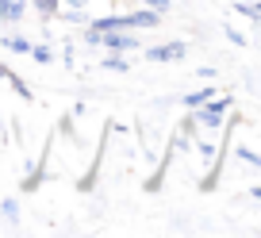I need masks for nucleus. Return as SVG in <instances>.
<instances>
[{"instance_id":"nucleus-2","label":"nucleus","mask_w":261,"mask_h":238,"mask_svg":"<svg viewBox=\"0 0 261 238\" xmlns=\"http://www.w3.org/2000/svg\"><path fill=\"white\" fill-rule=\"evenodd\" d=\"M100 50H112V54H130V50H142L139 31H100Z\"/></svg>"},{"instance_id":"nucleus-4","label":"nucleus","mask_w":261,"mask_h":238,"mask_svg":"<svg viewBox=\"0 0 261 238\" xmlns=\"http://www.w3.org/2000/svg\"><path fill=\"white\" fill-rule=\"evenodd\" d=\"M31 0H0V23H23Z\"/></svg>"},{"instance_id":"nucleus-8","label":"nucleus","mask_w":261,"mask_h":238,"mask_svg":"<svg viewBox=\"0 0 261 238\" xmlns=\"http://www.w3.org/2000/svg\"><path fill=\"white\" fill-rule=\"evenodd\" d=\"M192 150H196V157H200L204 165H212V162H215V154H219V146H215V142H207V139H200Z\"/></svg>"},{"instance_id":"nucleus-12","label":"nucleus","mask_w":261,"mask_h":238,"mask_svg":"<svg viewBox=\"0 0 261 238\" xmlns=\"http://www.w3.org/2000/svg\"><path fill=\"white\" fill-rule=\"evenodd\" d=\"M0 215L16 227V223H19V204H16V200H0Z\"/></svg>"},{"instance_id":"nucleus-17","label":"nucleus","mask_w":261,"mask_h":238,"mask_svg":"<svg viewBox=\"0 0 261 238\" xmlns=\"http://www.w3.org/2000/svg\"><path fill=\"white\" fill-rule=\"evenodd\" d=\"M196 131H200V123H196V115H192V112H188V115H185V119H180V135H185V139H188V142H192V135H196Z\"/></svg>"},{"instance_id":"nucleus-6","label":"nucleus","mask_w":261,"mask_h":238,"mask_svg":"<svg viewBox=\"0 0 261 238\" xmlns=\"http://www.w3.org/2000/svg\"><path fill=\"white\" fill-rule=\"evenodd\" d=\"M215 92H219L215 85H204V89H192V92H185V100H180V104H185V108H200L204 100H212Z\"/></svg>"},{"instance_id":"nucleus-22","label":"nucleus","mask_w":261,"mask_h":238,"mask_svg":"<svg viewBox=\"0 0 261 238\" xmlns=\"http://www.w3.org/2000/svg\"><path fill=\"white\" fill-rule=\"evenodd\" d=\"M4 73H8V69H4V66H0V77H4Z\"/></svg>"},{"instance_id":"nucleus-21","label":"nucleus","mask_w":261,"mask_h":238,"mask_svg":"<svg viewBox=\"0 0 261 238\" xmlns=\"http://www.w3.org/2000/svg\"><path fill=\"white\" fill-rule=\"evenodd\" d=\"M250 196H253V200H261V184H253V189H250Z\"/></svg>"},{"instance_id":"nucleus-5","label":"nucleus","mask_w":261,"mask_h":238,"mask_svg":"<svg viewBox=\"0 0 261 238\" xmlns=\"http://www.w3.org/2000/svg\"><path fill=\"white\" fill-rule=\"evenodd\" d=\"M46 157H50V146L42 150V157H39L35 165H27V177H23V184H19L23 192H35V189L42 184V169H46Z\"/></svg>"},{"instance_id":"nucleus-9","label":"nucleus","mask_w":261,"mask_h":238,"mask_svg":"<svg viewBox=\"0 0 261 238\" xmlns=\"http://www.w3.org/2000/svg\"><path fill=\"white\" fill-rule=\"evenodd\" d=\"M35 12H39L42 19H58V12H62V0H35Z\"/></svg>"},{"instance_id":"nucleus-7","label":"nucleus","mask_w":261,"mask_h":238,"mask_svg":"<svg viewBox=\"0 0 261 238\" xmlns=\"http://www.w3.org/2000/svg\"><path fill=\"white\" fill-rule=\"evenodd\" d=\"M0 50H12V54H31V39H23V35H4V39H0Z\"/></svg>"},{"instance_id":"nucleus-16","label":"nucleus","mask_w":261,"mask_h":238,"mask_svg":"<svg viewBox=\"0 0 261 238\" xmlns=\"http://www.w3.org/2000/svg\"><path fill=\"white\" fill-rule=\"evenodd\" d=\"M234 154H238V162L257 165V169H261V154H257V150H250V146H234Z\"/></svg>"},{"instance_id":"nucleus-20","label":"nucleus","mask_w":261,"mask_h":238,"mask_svg":"<svg viewBox=\"0 0 261 238\" xmlns=\"http://www.w3.org/2000/svg\"><path fill=\"white\" fill-rule=\"evenodd\" d=\"M89 0H62V8H85Z\"/></svg>"},{"instance_id":"nucleus-3","label":"nucleus","mask_w":261,"mask_h":238,"mask_svg":"<svg viewBox=\"0 0 261 238\" xmlns=\"http://www.w3.org/2000/svg\"><path fill=\"white\" fill-rule=\"evenodd\" d=\"M146 62H180L188 58V42L185 39H169V42H158V46H146L142 50Z\"/></svg>"},{"instance_id":"nucleus-18","label":"nucleus","mask_w":261,"mask_h":238,"mask_svg":"<svg viewBox=\"0 0 261 238\" xmlns=\"http://www.w3.org/2000/svg\"><path fill=\"white\" fill-rule=\"evenodd\" d=\"M135 4H146V8H158L162 16H169V8H173V0H135Z\"/></svg>"},{"instance_id":"nucleus-15","label":"nucleus","mask_w":261,"mask_h":238,"mask_svg":"<svg viewBox=\"0 0 261 238\" xmlns=\"http://www.w3.org/2000/svg\"><path fill=\"white\" fill-rule=\"evenodd\" d=\"M4 81H8V85H12V89H16V92H19V96H23V100H35V92H31V89H27V85H23V81H19V77H16V73H12V69H8V73H4Z\"/></svg>"},{"instance_id":"nucleus-13","label":"nucleus","mask_w":261,"mask_h":238,"mask_svg":"<svg viewBox=\"0 0 261 238\" xmlns=\"http://www.w3.org/2000/svg\"><path fill=\"white\" fill-rule=\"evenodd\" d=\"M58 19H65V23H89L85 8H62V12H58Z\"/></svg>"},{"instance_id":"nucleus-11","label":"nucleus","mask_w":261,"mask_h":238,"mask_svg":"<svg viewBox=\"0 0 261 238\" xmlns=\"http://www.w3.org/2000/svg\"><path fill=\"white\" fill-rule=\"evenodd\" d=\"M100 66H104V69H112V73H127V69H130V62H127L123 54H112V58H104Z\"/></svg>"},{"instance_id":"nucleus-1","label":"nucleus","mask_w":261,"mask_h":238,"mask_svg":"<svg viewBox=\"0 0 261 238\" xmlns=\"http://www.w3.org/2000/svg\"><path fill=\"white\" fill-rule=\"evenodd\" d=\"M230 108H234V100L227 96V92H215L212 100H204L200 108H188V112L196 115V123L204 127V131H219V127H227V115H230Z\"/></svg>"},{"instance_id":"nucleus-19","label":"nucleus","mask_w":261,"mask_h":238,"mask_svg":"<svg viewBox=\"0 0 261 238\" xmlns=\"http://www.w3.org/2000/svg\"><path fill=\"white\" fill-rule=\"evenodd\" d=\"M223 35H227V39L234 42V46H246V35H242V31H234V27H230V23L223 27Z\"/></svg>"},{"instance_id":"nucleus-10","label":"nucleus","mask_w":261,"mask_h":238,"mask_svg":"<svg viewBox=\"0 0 261 238\" xmlns=\"http://www.w3.org/2000/svg\"><path fill=\"white\" fill-rule=\"evenodd\" d=\"M31 58L39 62V66H50V62H54V46H46V42H31Z\"/></svg>"},{"instance_id":"nucleus-14","label":"nucleus","mask_w":261,"mask_h":238,"mask_svg":"<svg viewBox=\"0 0 261 238\" xmlns=\"http://www.w3.org/2000/svg\"><path fill=\"white\" fill-rule=\"evenodd\" d=\"M238 16H250L253 23H261V4H250V0H242V4H234Z\"/></svg>"}]
</instances>
